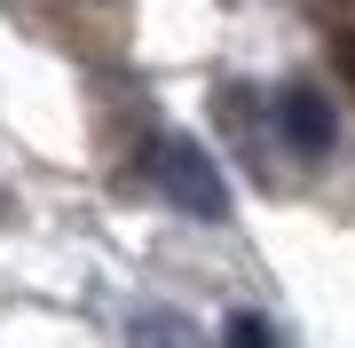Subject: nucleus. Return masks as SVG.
Here are the masks:
<instances>
[{
    "mask_svg": "<svg viewBox=\"0 0 355 348\" xmlns=\"http://www.w3.org/2000/svg\"><path fill=\"white\" fill-rule=\"evenodd\" d=\"M142 174H150L182 214L229 222V182H221V167H214V151H198L190 135H158L150 151H142Z\"/></svg>",
    "mask_w": 355,
    "mask_h": 348,
    "instance_id": "1",
    "label": "nucleus"
},
{
    "mask_svg": "<svg viewBox=\"0 0 355 348\" xmlns=\"http://www.w3.org/2000/svg\"><path fill=\"white\" fill-rule=\"evenodd\" d=\"M277 135H284L300 158H324V151H331V111H324V95L292 79V88L277 95Z\"/></svg>",
    "mask_w": 355,
    "mask_h": 348,
    "instance_id": "2",
    "label": "nucleus"
},
{
    "mask_svg": "<svg viewBox=\"0 0 355 348\" xmlns=\"http://www.w3.org/2000/svg\"><path fill=\"white\" fill-rule=\"evenodd\" d=\"M221 340H229V348H277V333H268L253 309H237V317H229V333H221Z\"/></svg>",
    "mask_w": 355,
    "mask_h": 348,
    "instance_id": "3",
    "label": "nucleus"
},
{
    "mask_svg": "<svg viewBox=\"0 0 355 348\" xmlns=\"http://www.w3.org/2000/svg\"><path fill=\"white\" fill-rule=\"evenodd\" d=\"M340 72H347V79H355V40H340Z\"/></svg>",
    "mask_w": 355,
    "mask_h": 348,
    "instance_id": "4",
    "label": "nucleus"
}]
</instances>
